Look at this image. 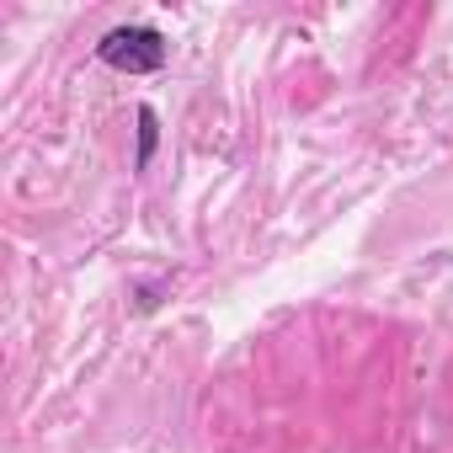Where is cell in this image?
<instances>
[{
  "label": "cell",
  "mask_w": 453,
  "mask_h": 453,
  "mask_svg": "<svg viewBox=\"0 0 453 453\" xmlns=\"http://www.w3.org/2000/svg\"><path fill=\"white\" fill-rule=\"evenodd\" d=\"M102 59L118 70H160L165 65V38L155 27H118L102 43Z\"/></svg>",
  "instance_id": "6da1fadb"
}]
</instances>
